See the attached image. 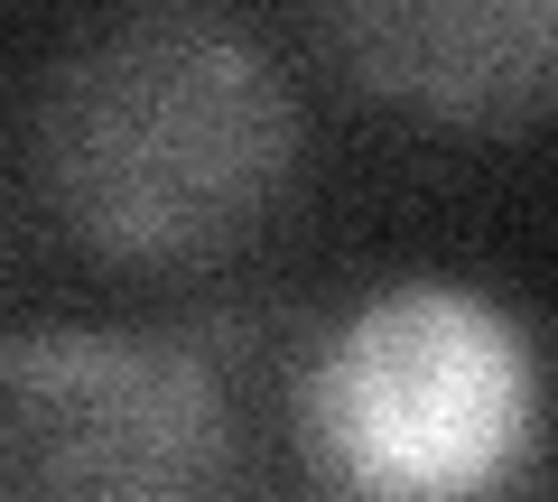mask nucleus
I'll return each mask as SVG.
<instances>
[{
    "mask_svg": "<svg viewBox=\"0 0 558 502\" xmlns=\"http://www.w3.org/2000/svg\"><path fill=\"white\" fill-rule=\"evenodd\" d=\"M299 409L317 456L373 502H475L539 438V354L512 307L410 280L317 344Z\"/></svg>",
    "mask_w": 558,
    "mask_h": 502,
    "instance_id": "f03ea898",
    "label": "nucleus"
},
{
    "mask_svg": "<svg viewBox=\"0 0 558 502\" xmlns=\"http://www.w3.org/2000/svg\"><path fill=\"white\" fill-rule=\"evenodd\" d=\"M233 391L186 335L20 326L0 344V502H215Z\"/></svg>",
    "mask_w": 558,
    "mask_h": 502,
    "instance_id": "7ed1b4c3",
    "label": "nucleus"
},
{
    "mask_svg": "<svg viewBox=\"0 0 558 502\" xmlns=\"http://www.w3.org/2000/svg\"><path fill=\"white\" fill-rule=\"evenodd\" d=\"M299 159V84L233 0H84L20 84L28 215L121 280L233 261Z\"/></svg>",
    "mask_w": 558,
    "mask_h": 502,
    "instance_id": "f257e3e1",
    "label": "nucleus"
},
{
    "mask_svg": "<svg viewBox=\"0 0 558 502\" xmlns=\"http://www.w3.org/2000/svg\"><path fill=\"white\" fill-rule=\"evenodd\" d=\"M363 102L447 131L521 140L558 121V0H289Z\"/></svg>",
    "mask_w": 558,
    "mask_h": 502,
    "instance_id": "20e7f679",
    "label": "nucleus"
}]
</instances>
